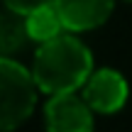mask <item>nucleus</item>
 <instances>
[{"label": "nucleus", "instance_id": "7ed1b4c3", "mask_svg": "<svg viewBox=\"0 0 132 132\" xmlns=\"http://www.w3.org/2000/svg\"><path fill=\"white\" fill-rule=\"evenodd\" d=\"M81 88H83V95L81 98L86 100V105L93 113H100V115L118 113L127 103V93H130L125 76L120 71H115V69L90 71Z\"/></svg>", "mask_w": 132, "mask_h": 132}, {"label": "nucleus", "instance_id": "f03ea898", "mask_svg": "<svg viewBox=\"0 0 132 132\" xmlns=\"http://www.w3.org/2000/svg\"><path fill=\"white\" fill-rule=\"evenodd\" d=\"M37 86L32 73L10 56H0V132H10L32 115Z\"/></svg>", "mask_w": 132, "mask_h": 132}, {"label": "nucleus", "instance_id": "0eeeda50", "mask_svg": "<svg viewBox=\"0 0 132 132\" xmlns=\"http://www.w3.org/2000/svg\"><path fill=\"white\" fill-rule=\"evenodd\" d=\"M24 42H27L24 17L7 7L5 12H0V56L15 54Z\"/></svg>", "mask_w": 132, "mask_h": 132}, {"label": "nucleus", "instance_id": "20e7f679", "mask_svg": "<svg viewBox=\"0 0 132 132\" xmlns=\"http://www.w3.org/2000/svg\"><path fill=\"white\" fill-rule=\"evenodd\" d=\"M47 132H93V110L76 90L56 93L44 105Z\"/></svg>", "mask_w": 132, "mask_h": 132}, {"label": "nucleus", "instance_id": "1a4fd4ad", "mask_svg": "<svg viewBox=\"0 0 132 132\" xmlns=\"http://www.w3.org/2000/svg\"><path fill=\"white\" fill-rule=\"evenodd\" d=\"M130 3H132V0H130Z\"/></svg>", "mask_w": 132, "mask_h": 132}, {"label": "nucleus", "instance_id": "f257e3e1", "mask_svg": "<svg viewBox=\"0 0 132 132\" xmlns=\"http://www.w3.org/2000/svg\"><path fill=\"white\" fill-rule=\"evenodd\" d=\"M90 71H93L90 49L78 37L61 32L59 37L39 44L29 73L42 93L56 95L78 90Z\"/></svg>", "mask_w": 132, "mask_h": 132}, {"label": "nucleus", "instance_id": "423d86ee", "mask_svg": "<svg viewBox=\"0 0 132 132\" xmlns=\"http://www.w3.org/2000/svg\"><path fill=\"white\" fill-rule=\"evenodd\" d=\"M24 17V32H27V39L42 44V42H49V39L59 37L64 32V24L59 20V12L54 7V3H47V5H39V7L29 10V12L22 15Z\"/></svg>", "mask_w": 132, "mask_h": 132}, {"label": "nucleus", "instance_id": "6e6552de", "mask_svg": "<svg viewBox=\"0 0 132 132\" xmlns=\"http://www.w3.org/2000/svg\"><path fill=\"white\" fill-rule=\"evenodd\" d=\"M3 3H5V7L15 10V12H20V15H24V12H29V10L39 7V5L54 3V0H3Z\"/></svg>", "mask_w": 132, "mask_h": 132}, {"label": "nucleus", "instance_id": "39448f33", "mask_svg": "<svg viewBox=\"0 0 132 132\" xmlns=\"http://www.w3.org/2000/svg\"><path fill=\"white\" fill-rule=\"evenodd\" d=\"M115 0H54L64 29L69 32H88L110 17Z\"/></svg>", "mask_w": 132, "mask_h": 132}]
</instances>
